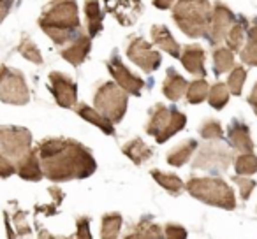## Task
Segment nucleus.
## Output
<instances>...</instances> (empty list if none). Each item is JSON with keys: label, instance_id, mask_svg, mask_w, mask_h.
I'll use <instances>...</instances> for the list:
<instances>
[{"label": "nucleus", "instance_id": "c03bdc74", "mask_svg": "<svg viewBox=\"0 0 257 239\" xmlns=\"http://www.w3.org/2000/svg\"><path fill=\"white\" fill-rule=\"evenodd\" d=\"M9 69L6 67V65H0V83H2V79H4V76L8 74Z\"/></svg>", "mask_w": 257, "mask_h": 239}, {"label": "nucleus", "instance_id": "b1692460", "mask_svg": "<svg viewBox=\"0 0 257 239\" xmlns=\"http://www.w3.org/2000/svg\"><path fill=\"white\" fill-rule=\"evenodd\" d=\"M85 16H86V27H88V36L95 37L102 30V13H100V6L97 0H86Z\"/></svg>", "mask_w": 257, "mask_h": 239}, {"label": "nucleus", "instance_id": "f03ea898", "mask_svg": "<svg viewBox=\"0 0 257 239\" xmlns=\"http://www.w3.org/2000/svg\"><path fill=\"white\" fill-rule=\"evenodd\" d=\"M39 27L55 44H65L79 29L78 4L74 0H53L39 18Z\"/></svg>", "mask_w": 257, "mask_h": 239}, {"label": "nucleus", "instance_id": "7c9ffc66", "mask_svg": "<svg viewBox=\"0 0 257 239\" xmlns=\"http://www.w3.org/2000/svg\"><path fill=\"white\" fill-rule=\"evenodd\" d=\"M208 93H210L208 83L204 81V79H196V81L190 83L189 88H187V100H189L190 104H199L206 99Z\"/></svg>", "mask_w": 257, "mask_h": 239}, {"label": "nucleus", "instance_id": "6e6552de", "mask_svg": "<svg viewBox=\"0 0 257 239\" xmlns=\"http://www.w3.org/2000/svg\"><path fill=\"white\" fill-rule=\"evenodd\" d=\"M231 151L220 143H206L192 162L194 169H206V171H225L231 165Z\"/></svg>", "mask_w": 257, "mask_h": 239}, {"label": "nucleus", "instance_id": "79ce46f5", "mask_svg": "<svg viewBox=\"0 0 257 239\" xmlns=\"http://www.w3.org/2000/svg\"><path fill=\"white\" fill-rule=\"evenodd\" d=\"M248 104L253 107V111H255V114H257V83L253 85L252 92H250V95H248Z\"/></svg>", "mask_w": 257, "mask_h": 239}, {"label": "nucleus", "instance_id": "58836bf2", "mask_svg": "<svg viewBox=\"0 0 257 239\" xmlns=\"http://www.w3.org/2000/svg\"><path fill=\"white\" fill-rule=\"evenodd\" d=\"M13 172H16V165L4 153H0V178H8Z\"/></svg>", "mask_w": 257, "mask_h": 239}, {"label": "nucleus", "instance_id": "37998d69", "mask_svg": "<svg viewBox=\"0 0 257 239\" xmlns=\"http://www.w3.org/2000/svg\"><path fill=\"white\" fill-rule=\"evenodd\" d=\"M39 239H71V237H62V235H51L48 230L39 232Z\"/></svg>", "mask_w": 257, "mask_h": 239}, {"label": "nucleus", "instance_id": "bb28decb", "mask_svg": "<svg viewBox=\"0 0 257 239\" xmlns=\"http://www.w3.org/2000/svg\"><path fill=\"white\" fill-rule=\"evenodd\" d=\"M152 178H154L164 190H168L169 193H173V195H178V193L185 188L183 181L176 174H166V172H161L159 169H154V171H152Z\"/></svg>", "mask_w": 257, "mask_h": 239}, {"label": "nucleus", "instance_id": "e433bc0d", "mask_svg": "<svg viewBox=\"0 0 257 239\" xmlns=\"http://www.w3.org/2000/svg\"><path fill=\"white\" fill-rule=\"evenodd\" d=\"M76 237L78 239H92V234H90V218L88 216H79L76 220Z\"/></svg>", "mask_w": 257, "mask_h": 239}, {"label": "nucleus", "instance_id": "c9c22d12", "mask_svg": "<svg viewBox=\"0 0 257 239\" xmlns=\"http://www.w3.org/2000/svg\"><path fill=\"white\" fill-rule=\"evenodd\" d=\"M232 181L236 183V185L239 186V193H241V199H248L250 195H252L253 188H255V181H252V179H248L246 176H234L232 178Z\"/></svg>", "mask_w": 257, "mask_h": 239}, {"label": "nucleus", "instance_id": "aec40b11", "mask_svg": "<svg viewBox=\"0 0 257 239\" xmlns=\"http://www.w3.org/2000/svg\"><path fill=\"white\" fill-rule=\"evenodd\" d=\"M187 88H189V83L185 81V78H182L175 69H169L168 76H166V79H164L162 93H164L169 100H180L187 93Z\"/></svg>", "mask_w": 257, "mask_h": 239}, {"label": "nucleus", "instance_id": "5701e85b", "mask_svg": "<svg viewBox=\"0 0 257 239\" xmlns=\"http://www.w3.org/2000/svg\"><path fill=\"white\" fill-rule=\"evenodd\" d=\"M123 239H164V235H162V228L159 225L152 223L148 218H145L140 223L134 225L123 235Z\"/></svg>", "mask_w": 257, "mask_h": 239}, {"label": "nucleus", "instance_id": "1a4fd4ad", "mask_svg": "<svg viewBox=\"0 0 257 239\" xmlns=\"http://www.w3.org/2000/svg\"><path fill=\"white\" fill-rule=\"evenodd\" d=\"M0 100L6 104L23 106L30 100V92L25 76L20 71H8L0 83Z\"/></svg>", "mask_w": 257, "mask_h": 239}, {"label": "nucleus", "instance_id": "f3484780", "mask_svg": "<svg viewBox=\"0 0 257 239\" xmlns=\"http://www.w3.org/2000/svg\"><path fill=\"white\" fill-rule=\"evenodd\" d=\"M16 172L20 174V178L27 179V181H39L44 174H43V169H41L37 151H30L22 160L16 162Z\"/></svg>", "mask_w": 257, "mask_h": 239}, {"label": "nucleus", "instance_id": "0eeeda50", "mask_svg": "<svg viewBox=\"0 0 257 239\" xmlns=\"http://www.w3.org/2000/svg\"><path fill=\"white\" fill-rule=\"evenodd\" d=\"M0 148L9 160H22L32 151V134L23 127H0Z\"/></svg>", "mask_w": 257, "mask_h": 239}, {"label": "nucleus", "instance_id": "4c0bfd02", "mask_svg": "<svg viewBox=\"0 0 257 239\" xmlns=\"http://www.w3.org/2000/svg\"><path fill=\"white\" fill-rule=\"evenodd\" d=\"M164 239H187V230L182 225L169 223L164 228Z\"/></svg>", "mask_w": 257, "mask_h": 239}, {"label": "nucleus", "instance_id": "7ed1b4c3", "mask_svg": "<svg viewBox=\"0 0 257 239\" xmlns=\"http://www.w3.org/2000/svg\"><path fill=\"white\" fill-rule=\"evenodd\" d=\"M213 8L208 0H176L173 20L185 36L208 37Z\"/></svg>", "mask_w": 257, "mask_h": 239}, {"label": "nucleus", "instance_id": "4468645a", "mask_svg": "<svg viewBox=\"0 0 257 239\" xmlns=\"http://www.w3.org/2000/svg\"><path fill=\"white\" fill-rule=\"evenodd\" d=\"M180 60H182V65L190 74L194 76L206 74V71H204V50L199 44H187L182 50Z\"/></svg>", "mask_w": 257, "mask_h": 239}, {"label": "nucleus", "instance_id": "6ab92c4d", "mask_svg": "<svg viewBox=\"0 0 257 239\" xmlns=\"http://www.w3.org/2000/svg\"><path fill=\"white\" fill-rule=\"evenodd\" d=\"M76 113H78L83 120H86V122H90L92 125H95L97 129H100L104 134H107V136H114L113 122L107 120V118L104 116V114H100L97 109L86 106V104H76Z\"/></svg>", "mask_w": 257, "mask_h": 239}, {"label": "nucleus", "instance_id": "f704fd0d", "mask_svg": "<svg viewBox=\"0 0 257 239\" xmlns=\"http://www.w3.org/2000/svg\"><path fill=\"white\" fill-rule=\"evenodd\" d=\"M245 79H246V71L243 67H234L232 72L229 74L227 79V88L232 95H239L243 90V85H245Z\"/></svg>", "mask_w": 257, "mask_h": 239}, {"label": "nucleus", "instance_id": "412c9836", "mask_svg": "<svg viewBox=\"0 0 257 239\" xmlns=\"http://www.w3.org/2000/svg\"><path fill=\"white\" fill-rule=\"evenodd\" d=\"M121 151H123L136 165H141L143 162H147L148 158L154 155V150H152L143 139H140V137L125 143L123 146H121Z\"/></svg>", "mask_w": 257, "mask_h": 239}, {"label": "nucleus", "instance_id": "c85d7f7f", "mask_svg": "<svg viewBox=\"0 0 257 239\" xmlns=\"http://www.w3.org/2000/svg\"><path fill=\"white\" fill-rule=\"evenodd\" d=\"M215 74H224L229 69H234V55L229 48H217L213 51Z\"/></svg>", "mask_w": 257, "mask_h": 239}, {"label": "nucleus", "instance_id": "dca6fc26", "mask_svg": "<svg viewBox=\"0 0 257 239\" xmlns=\"http://www.w3.org/2000/svg\"><path fill=\"white\" fill-rule=\"evenodd\" d=\"M229 143L234 150L241 151V153H252L253 151V143L250 137L248 127L241 122H232L229 127Z\"/></svg>", "mask_w": 257, "mask_h": 239}, {"label": "nucleus", "instance_id": "ea45409f", "mask_svg": "<svg viewBox=\"0 0 257 239\" xmlns=\"http://www.w3.org/2000/svg\"><path fill=\"white\" fill-rule=\"evenodd\" d=\"M13 8V0H0V23L4 22Z\"/></svg>", "mask_w": 257, "mask_h": 239}, {"label": "nucleus", "instance_id": "72a5a7b5", "mask_svg": "<svg viewBox=\"0 0 257 239\" xmlns=\"http://www.w3.org/2000/svg\"><path fill=\"white\" fill-rule=\"evenodd\" d=\"M199 134L203 139L208 141H220L224 137V130H222L220 122H217V120H206V122H203V125L199 127Z\"/></svg>", "mask_w": 257, "mask_h": 239}, {"label": "nucleus", "instance_id": "c756f323", "mask_svg": "<svg viewBox=\"0 0 257 239\" xmlns=\"http://www.w3.org/2000/svg\"><path fill=\"white\" fill-rule=\"evenodd\" d=\"M229 93L231 92H229L227 85L217 83V85L211 86L210 93H208V102H210V106L215 107V109H222V107L229 102Z\"/></svg>", "mask_w": 257, "mask_h": 239}, {"label": "nucleus", "instance_id": "a211bd4d", "mask_svg": "<svg viewBox=\"0 0 257 239\" xmlns=\"http://www.w3.org/2000/svg\"><path fill=\"white\" fill-rule=\"evenodd\" d=\"M152 39H154V44H157L161 50H164L166 53L171 55L173 58H180V55H182L180 44L176 43V39L171 36L168 27H164V25L152 27Z\"/></svg>", "mask_w": 257, "mask_h": 239}, {"label": "nucleus", "instance_id": "a19ab883", "mask_svg": "<svg viewBox=\"0 0 257 239\" xmlns=\"http://www.w3.org/2000/svg\"><path fill=\"white\" fill-rule=\"evenodd\" d=\"M176 4V0H154V6L159 9H171Z\"/></svg>", "mask_w": 257, "mask_h": 239}, {"label": "nucleus", "instance_id": "a878e982", "mask_svg": "<svg viewBox=\"0 0 257 239\" xmlns=\"http://www.w3.org/2000/svg\"><path fill=\"white\" fill-rule=\"evenodd\" d=\"M245 30H246V20L239 18L232 23V27L229 29L227 37H225V43L231 51H241L243 39H245Z\"/></svg>", "mask_w": 257, "mask_h": 239}, {"label": "nucleus", "instance_id": "2f4dec72", "mask_svg": "<svg viewBox=\"0 0 257 239\" xmlns=\"http://www.w3.org/2000/svg\"><path fill=\"white\" fill-rule=\"evenodd\" d=\"M238 176H250L257 172V157L253 153H241L234 162Z\"/></svg>", "mask_w": 257, "mask_h": 239}, {"label": "nucleus", "instance_id": "473e14b6", "mask_svg": "<svg viewBox=\"0 0 257 239\" xmlns=\"http://www.w3.org/2000/svg\"><path fill=\"white\" fill-rule=\"evenodd\" d=\"M18 51L23 58H27V60L32 62V64H37V65L43 64V57H41L39 48H37V44L34 43L30 37H23L18 46Z\"/></svg>", "mask_w": 257, "mask_h": 239}, {"label": "nucleus", "instance_id": "393cba45", "mask_svg": "<svg viewBox=\"0 0 257 239\" xmlns=\"http://www.w3.org/2000/svg\"><path fill=\"white\" fill-rule=\"evenodd\" d=\"M239 57L246 65L257 67V20H253L252 27L248 30V39H246L245 48H241Z\"/></svg>", "mask_w": 257, "mask_h": 239}, {"label": "nucleus", "instance_id": "f8f14e48", "mask_svg": "<svg viewBox=\"0 0 257 239\" xmlns=\"http://www.w3.org/2000/svg\"><path fill=\"white\" fill-rule=\"evenodd\" d=\"M107 69H109L111 76L114 78L116 85L120 86L121 90L128 93V95H141L143 92V86H145V81L140 78V76H134L133 72L128 71L121 60L118 57H113L109 62H107Z\"/></svg>", "mask_w": 257, "mask_h": 239}, {"label": "nucleus", "instance_id": "4be33fe9", "mask_svg": "<svg viewBox=\"0 0 257 239\" xmlns=\"http://www.w3.org/2000/svg\"><path fill=\"white\" fill-rule=\"evenodd\" d=\"M196 148H197V143L194 139L183 141V143H180L178 146H175L169 151L166 160H168V164L173 165V167H182V165H185L187 162H189V158L194 155Z\"/></svg>", "mask_w": 257, "mask_h": 239}, {"label": "nucleus", "instance_id": "20e7f679", "mask_svg": "<svg viewBox=\"0 0 257 239\" xmlns=\"http://www.w3.org/2000/svg\"><path fill=\"white\" fill-rule=\"evenodd\" d=\"M189 193L201 202L217 206L222 209H234L236 199L232 188L220 178H192L185 185Z\"/></svg>", "mask_w": 257, "mask_h": 239}, {"label": "nucleus", "instance_id": "2eb2a0df", "mask_svg": "<svg viewBox=\"0 0 257 239\" xmlns=\"http://www.w3.org/2000/svg\"><path fill=\"white\" fill-rule=\"evenodd\" d=\"M90 39H92L90 36H79L74 43H71L67 48H64V50L60 51L62 58H64L65 62H69L71 65H74V67L81 65L83 62L86 60V57H88V53H90V48H92Z\"/></svg>", "mask_w": 257, "mask_h": 239}, {"label": "nucleus", "instance_id": "9d476101", "mask_svg": "<svg viewBox=\"0 0 257 239\" xmlns=\"http://www.w3.org/2000/svg\"><path fill=\"white\" fill-rule=\"evenodd\" d=\"M127 57L138 67L143 69L145 72H154L155 69H159V65L162 62L161 53L155 51L152 48V44L147 43L145 39H141V37H136V39L131 41V44L127 48Z\"/></svg>", "mask_w": 257, "mask_h": 239}, {"label": "nucleus", "instance_id": "423d86ee", "mask_svg": "<svg viewBox=\"0 0 257 239\" xmlns=\"http://www.w3.org/2000/svg\"><path fill=\"white\" fill-rule=\"evenodd\" d=\"M127 95L125 90H121L116 83H104L93 95L95 109L100 114L111 120L113 123H120L127 113Z\"/></svg>", "mask_w": 257, "mask_h": 239}, {"label": "nucleus", "instance_id": "9b49d317", "mask_svg": "<svg viewBox=\"0 0 257 239\" xmlns=\"http://www.w3.org/2000/svg\"><path fill=\"white\" fill-rule=\"evenodd\" d=\"M236 22L232 11L224 6L222 2H217L213 6V13H211V23H210V32H208V39L213 46L220 44L222 41H225L229 29L232 27V23Z\"/></svg>", "mask_w": 257, "mask_h": 239}, {"label": "nucleus", "instance_id": "ddd939ff", "mask_svg": "<svg viewBox=\"0 0 257 239\" xmlns=\"http://www.w3.org/2000/svg\"><path fill=\"white\" fill-rule=\"evenodd\" d=\"M50 85L58 106L62 107H76L78 104V88L71 78L62 72H50Z\"/></svg>", "mask_w": 257, "mask_h": 239}, {"label": "nucleus", "instance_id": "cd10ccee", "mask_svg": "<svg viewBox=\"0 0 257 239\" xmlns=\"http://www.w3.org/2000/svg\"><path fill=\"white\" fill-rule=\"evenodd\" d=\"M121 214L107 213L102 216V228H100V239H118L121 228Z\"/></svg>", "mask_w": 257, "mask_h": 239}, {"label": "nucleus", "instance_id": "f257e3e1", "mask_svg": "<svg viewBox=\"0 0 257 239\" xmlns=\"http://www.w3.org/2000/svg\"><path fill=\"white\" fill-rule=\"evenodd\" d=\"M43 174L53 183L83 179L97 171V162L83 144L72 139L48 137L37 146Z\"/></svg>", "mask_w": 257, "mask_h": 239}, {"label": "nucleus", "instance_id": "39448f33", "mask_svg": "<svg viewBox=\"0 0 257 239\" xmlns=\"http://www.w3.org/2000/svg\"><path fill=\"white\" fill-rule=\"evenodd\" d=\"M187 116L176 109H168L164 104H155L150 109V120L147 123V134L154 136L159 144L171 139L185 127Z\"/></svg>", "mask_w": 257, "mask_h": 239}]
</instances>
